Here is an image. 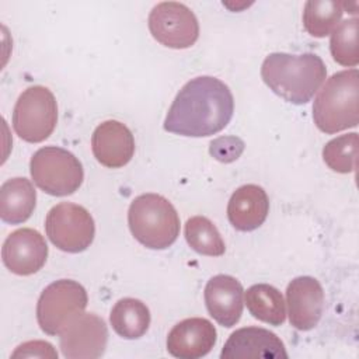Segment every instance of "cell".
Instances as JSON below:
<instances>
[{"label":"cell","instance_id":"cell-4","mask_svg":"<svg viewBox=\"0 0 359 359\" xmlns=\"http://www.w3.org/2000/svg\"><path fill=\"white\" fill-rule=\"evenodd\" d=\"M132 236L150 250H165L180 236V216L172 203L158 194L136 196L128 209Z\"/></svg>","mask_w":359,"mask_h":359},{"label":"cell","instance_id":"cell-6","mask_svg":"<svg viewBox=\"0 0 359 359\" xmlns=\"http://www.w3.org/2000/svg\"><path fill=\"white\" fill-rule=\"evenodd\" d=\"M88 303L84 286L73 279H59L48 285L36 303V321L48 335L60 332L80 317Z\"/></svg>","mask_w":359,"mask_h":359},{"label":"cell","instance_id":"cell-21","mask_svg":"<svg viewBox=\"0 0 359 359\" xmlns=\"http://www.w3.org/2000/svg\"><path fill=\"white\" fill-rule=\"evenodd\" d=\"M342 14V1L309 0L303 8V27L311 36L324 38L339 24Z\"/></svg>","mask_w":359,"mask_h":359},{"label":"cell","instance_id":"cell-5","mask_svg":"<svg viewBox=\"0 0 359 359\" xmlns=\"http://www.w3.org/2000/svg\"><path fill=\"white\" fill-rule=\"evenodd\" d=\"M29 171L36 187L52 196L74 194L84 180L80 160L72 151L57 146L38 149L31 157Z\"/></svg>","mask_w":359,"mask_h":359},{"label":"cell","instance_id":"cell-26","mask_svg":"<svg viewBox=\"0 0 359 359\" xmlns=\"http://www.w3.org/2000/svg\"><path fill=\"white\" fill-rule=\"evenodd\" d=\"M11 358H49L57 359V352L46 341H28L15 348Z\"/></svg>","mask_w":359,"mask_h":359},{"label":"cell","instance_id":"cell-18","mask_svg":"<svg viewBox=\"0 0 359 359\" xmlns=\"http://www.w3.org/2000/svg\"><path fill=\"white\" fill-rule=\"evenodd\" d=\"M36 205V191L24 177L7 180L0 187V219L8 224L27 222Z\"/></svg>","mask_w":359,"mask_h":359},{"label":"cell","instance_id":"cell-10","mask_svg":"<svg viewBox=\"0 0 359 359\" xmlns=\"http://www.w3.org/2000/svg\"><path fill=\"white\" fill-rule=\"evenodd\" d=\"M108 328L94 313H83L67 325L59 338L62 355L67 359H97L107 349Z\"/></svg>","mask_w":359,"mask_h":359},{"label":"cell","instance_id":"cell-9","mask_svg":"<svg viewBox=\"0 0 359 359\" xmlns=\"http://www.w3.org/2000/svg\"><path fill=\"white\" fill-rule=\"evenodd\" d=\"M151 36L171 49L191 48L199 38V22L194 11L178 1H161L149 14Z\"/></svg>","mask_w":359,"mask_h":359},{"label":"cell","instance_id":"cell-24","mask_svg":"<svg viewBox=\"0 0 359 359\" xmlns=\"http://www.w3.org/2000/svg\"><path fill=\"white\" fill-rule=\"evenodd\" d=\"M358 154V133H346L331 139L323 149L324 163L335 172L355 171Z\"/></svg>","mask_w":359,"mask_h":359},{"label":"cell","instance_id":"cell-14","mask_svg":"<svg viewBox=\"0 0 359 359\" xmlns=\"http://www.w3.org/2000/svg\"><path fill=\"white\" fill-rule=\"evenodd\" d=\"M91 150L100 164L108 168L126 165L135 154V137L119 121H104L91 136Z\"/></svg>","mask_w":359,"mask_h":359},{"label":"cell","instance_id":"cell-16","mask_svg":"<svg viewBox=\"0 0 359 359\" xmlns=\"http://www.w3.org/2000/svg\"><path fill=\"white\" fill-rule=\"evenodd\" d=\"M222 359L234 358H261L280 359L287 358L280 338L272 331L261 327H244L236 330L226 341L222 352Z\"/></svg>","mask_w":359,"mask_h":359},{"label":"cell","instance_id":"cell-25","mask_svg":"<svg viewBox=\"0 0 359 359\" xmlns=\"http://www.w3.org/2000/svg\"><path fill=\"white\" fill-rule=\"evenodd\" d=\"M244 150V142L236 136H223L212 140L209 153L222 163H231L240 157Z\"/></svg>","mask_w":359,"mask_h":359},{"label":"cell","instance_id":"cell-11","mask_svg":"<svg viewBox=\"0 0 359 359\" xmlns=\"http://www.w3.org/2000/svg\"><path fill=\"white\" fill-rule=\"evenodd\" d=\"M1 258L10 272L28 276L45 265L48 244L38 230L22 227L7 236L1 247Z\"/></svg>","mask_w":359,"mask_h":359},{"label":"cell","instance_id":"cell-1","mask_svg":"<svg viewBox=\"0 0 359 359\" xmlns=\"http://www.w3.org/2000/svg\"><path fill=\"white\" fill-rule=\"evenodd\" d=\"M233 112L234 98L227 84L212 76H199L178 91L163 128L180 136L206 137L223 130Z\"/></svg>","mask_w":359,"mask_h":359},{"label":"cell","instance_id":"cell-17","mask_svg":"<svg viewBox=\"0 0 359 359\" xmlns=\"http://www.w3.org/2000/svg\"><path fill=\"white\" fill-rule=\"evenodd\" d=\"M269 198L265 189L255 184H245L237 188L227 203L230 224L240 231H252L266 219Z\"/></svg>","mask_w":359,"mask_h":359},{"label":"cell","instance_id":"cell-19","mask_svg":"<svg viewBox=\"0 0 359 359\" xmlns=\"http://www.w3.org/2000/svg\"><path fill=\"white\" fill-rule=\"evenodd\" d=\"M114 331L125 339H137L150 325V310L139 299L123 297L115 303L109 314Z\"/></svg>","mask_w":359,"mask_h":359},{"label":"cell","instance_id":"cell-3","mask_svg":"<svg viewBox=\"0 0 359 359\" xmlns=\"http://www.w3.org/2000/svg\"><path fill=\"white\" fill-rule=\"evenodd\" d=\"M316 126L328 135L355 128L359 122V72L334 73L318 91L313 104Z\"/></svg>","mask_w":359,"mask_h":359},{"label":"cell","instance_id":"cell-2","mask_svg":"<svg viewBox=\"0 0 359 359\" xmlns=\"http://www.w3.org/2000/svg\"><path fill=\"white\" fill-rule=\"evenodd\" d=\"M264 83L285 101L307 104L327 79V69L316 53H269L261 66Z\"/></svg>","mask_w":359,"mask_h":359},{"label":"cell","instance_id":"cell-23","mask_svg":"<svg viewBox=\"0 0 359 359\" xmlns=\"http://www.w3.org/2000/svg\"><path fill=\"white\" fill-rule=\"evenodd\" d=\"M358 31L359 21L356 17L341 21L331 32L330 50L332 59L346 67H353L359 63L358 52Z\"/></svg>","mask_w":359,"mask_h":359},{"label":"cell","instance_id":"cell-7","mask_svg":"<svg viewBox=\"0 0 359 359\" xmlns=\"http://www.w3.org/2000/svg\"><path fill=\"white\" fill-rule=\"evenodd\" d=\"M11 122L18 137L28 143L48 139L57 123V104L52 91L43 86L24 90L14 105Z\"/></svg>","mask_w":359,"mask_h":359},{"label":"cell","instance_id":"cell-12","mask_svg":"<svg viewBox=\"0 0 359 359\" xmlns=\"http://www.w3.org/2000/svg\"><path fill=\"white\" fill-rule=\"evenodd\" d=\"M290 324L299 331L314 328L324 311V290L313 276H297L286 287Z\"/></svg>","mask_w":359,"mask_h":359},{"label":"cell","instance_id":"cell-13","mask_svg":"<svg viewBox=\"0 0 359 359\" xmlns=\"http://www.w3.org/2000/svg\"><path fill=\"white\" fill-rule=\"evenodd\" d=\"M217 341L215 325L202 317H191L175 324L167 337V351L178 359H199Z\"/></svg>","mask_w":359,"mask_h":359},{"label":"cell","instance_id":"cell-8","mask_svg":"<svg viewBox=\"0 0 359 359\" xmlns=\"http://www.w3.org/2000/svg\"><path fill=\"white\" fill-rule=\"evenodd\" d=\"M45 231L56 248L77 254L91 245L95 223L86 208L72 202H60L48 212Z\"/></svg>","mask_w":359,"mask_h":359},{"label":"cell","instance_id":"cell-20","mask_svg":"<svg viewBox=\"0 0 359 359\" xmlns=\"http://www.w3.org/2000/svg\"><path fill=\"white\" fill-rule=\"evenodd\" d=\"M244 300L251 316L269 325L279 327L285 323L286 309L282 293L272 285L257 283L247 289Z\"/></svg>","mask_w":359,"mask_h":359},{"label":"cell","instance_id":"cell-15","mask_svg":"<svg viewBox=\"0 0 359 359\" xmlns=\"http://www.w3.org/2000/svg\"><path fill=\"white\" fill-rule=\"evenodd\" d=\"M203 296L206 309L217 324L230 328L238 323L244 309V289L234 276L215 275L208 280Z\"/></svg>","mask_w":359,"mask_h":359},{"label":"cell","instance_id":"cell-22","mask_svg":"<svg viewBox=\"0 0 359 359\" xmlns=\"http://www.w3.org/2000/svg\"><path fill=\"white\" fill-rule=\"evenodd\" d=\"M184 234L188 245L202 255L220 257L226 251L217 227L205 216H192L187 220Z\"/></svg>","mask_w":359,"mask_h":359}]
</instances>
